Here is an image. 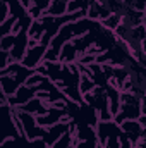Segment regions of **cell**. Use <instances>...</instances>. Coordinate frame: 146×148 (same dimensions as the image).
<instances>
[{
  "instance_id": "cell-1",
  "label": "cell",
  "mask_w": 146,
  "mask_h": 148,
  "mask_svg": "<svg viewBox=\"0 0 146 148\" xmlns=\"http://www.w3.org/2000/svg\"><path fill=\"white\" fill-rule=\"evenodd\" d=\"M141 117V98L132 91H122L120 95V110L113 117V121L120 126L124 121L139 119Z\"/></svg>"
},
{
  "instance_id": "cell-2",
  "label": "cell",
  "mask_w": 146,
  "mask_h": 148,
  "mask_svg": "<svg viewBox=\"0 0 146 148\" xmlns=\"http://www.w3.org/2000/svg\"><path fill=\"white\" fill-rule=\"evenodd\" d=\"M46 52H48V47L40 41L36 47H29V48H28V52H26V55H24V59H23L21 64L26 66L28 69H38L40 64L45 62Z\"/></svg>"
},
{
  "instance_id": "cell-3",
  "label": "cell",
  "mask_w": 146,
  "mask_h": 148,
  "mask_svg": "<svg viewBox=\"0 0 146 148\" xmlns=\"http://www.w3.org/2000/svg\"><path fill=\"white\" fill-rule=\"evenodd\" d=\"M120 129H122V133L132 141V145H136L138 141H139V138L143 136V126H141V122H139V119H129V121H124L122 124H120Z\"/></svg>"
},
{
  "instance_id": "cell-4",
  "label": "cell",
  "mask_w": 146,
  "mask_h": 148,
  "mask_svg": "<svg viewBox=\"0 0 146 148\" xmlns=\"http://www.w3.org/2000/svg\"><path fill=\"white\" fill-rule=\"evenodd\" d=\"M67 7H69V0H50L48 9L45 10L43 16H50V17H62L67 14Z\"/></svg>"
},
{
  "instance_id": "cell-5",
  "label": "cell",
  "mask_w": 146,
  "mask_h": 148,
  "mask_svg": "<svg viewBox=\"0 0 146 148\" xmlns=\"http://www.w3.org/2000/svg\"><path fill=\"white\" fill-rule=\"evenodd\" d=\"M74 145V133L72 131H67L65 134H62L53 145H52V148H71Z\"/></svg>"
},
{
  "instance_id": "cell-6",
  "label": "cell",
  "mask_w": 146,
  "mask_h": 148,
  "mask_svg": "<svg viewBox=\"0 0 146 148\" xmlns=\"http://www.w3.org/2000/svg\"><path fill=\"white\" fill-rule=\"evenodd\" d=\"M103 28H107L108 31H115L119 26H120V17L117 16V14H110L107 19H103L102 23H100Z\"/></svg>"
},
{
  "instance_id": "cell-7",
  "label": "cell",
  "mask_w": 146,
  "mask_h": 148,
  "mask_svg": "<svg viewBox=\"0 0 146 148\" xmlns=\"http://www.w3.org/2000/svg\"><path fill=\"white\" fill-rule=\"evenodd\" d=\"M127 5L141 12H146V0H127Z\"/></svg>"
},
{
  "instance_id": "cell-8",
  "label": "cell",
  "mask_w": 146,
  "mask_h": 148,
  "mask_svg": "<svg viewBox=\"0 0 146 148\" xmlns=\"http://www.w3.org/2000/svg\"><path fill=\"white\" fill-rule=\"evenodd\" d=\"M31 147L33 148H52L46 141H45V138H36V140H33V141H31Z\"/></svg>"
},
{
  "instance_id": "cell-9",
  "label": "cell",
  "mask_w": 146,
  "mask_h": 148,
  "mask_svg": "<svg viewBox=\"0 0 146 148\" xmlns=\"http://www.w3.org/2000/svg\"><path fill=\"white\" fill-rule=\"evenodd\" d=\"M119 148H134L132 141H131V140H129V138H127L124 133L120 134V147H119Z\"/></svg>"
},
{
  "instance_id": "cell-10",
  "label": "cell",
  "mask_w": 146,
  "mask_h": 148,
  "mask_svg": "<svg viewBox=\"0 0 146 148\" xmlns=\"http://www.w3.org/2000/svg\"><path fill=\"white\" fill-rule=\"evenodd\" d=\"M115 2H117V3H126L127 0H115Z\"/></svg>"
},
{
  "instance_id": "cell-11",
  "label": "cell",
  "mask_w": 146,
  "mask_h": 148,
  "mask_svg": "<svg viewBox=\"0 0 146 148\" xmlns=\"http://www.w3.org/2000/svg\"><path fill=\"white\" fill-rule=\"evenodd\" d=\"M71 148H77V147H76V145H72V147H71Z\"/></svg>"
}]
</instances>
